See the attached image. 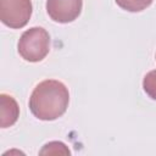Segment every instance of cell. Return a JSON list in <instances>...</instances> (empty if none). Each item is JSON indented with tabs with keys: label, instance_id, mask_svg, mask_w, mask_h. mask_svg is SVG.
I'll return each instance as SVG.
<instances>
[{
	"label": "cell",
	"instance_id": "4",
	"mask_svg": "<svg viewBox=\"0 0 156 156\" xmlns=\"http://www.w3.org/2000/svg\"><path fill=\"white\" fill-rule=\"evenodd\" d=\"M83 0H46V12L57 23H69L82 12Z\"/></svg>",
	"mask_w": 156,
	"mask_h": 156
},
{
	"label": "cell",
	"instance_id": "5",
	"mask_svg": "<svg viewBox=\"0 0 156 156\" xmlns=\"http://www.w3.org/2000/svg\"><path fill=\"white\" fill-rule=\"evenodd\" d=\"M18 117L20 107L17 101L7 94H0V127L7 128L13 126Z\"/></svg>",
	"mask_w": 156,
	"mask_h": 156
},
{
	"label": "cell",
	"instance_id": "2",
	"mask_svg": "<svg viewBox=\"0 0 156 156\" xmlns=\"http://www.w3.org/2000/svg\"><path fill=\"white\" fill-rule=\"evenodd\" d=\"M18 54L28 62H39L50 51V35L43 27H32L23 32L17 44Z\"/></svg>",
	"mask_w": 156,
	"mask_h": 156
},
{
	"label": "cell",
	"instance_id": "7",
	"mask_svg": "<svg viewBox=\"0 0 156 156\" xmlns=\"http://www.w3.org/2000/svg\"><path fill=\"white\" fill-rule=\"evenodd\" d=\"M40 155H71L69 149L61 141H50L39 151Z\"/></svg>",
	"mask_w": 156,
	"mask_h": 156
},
{
	"label": "cell",
	"instance_id": "1",
	"mask_svg": "<svg viewBox=\"0 0 156 156\" xmlns=\"http://www.w3.org/2000/svg\"><path fill=\"white\" fill-rule=\"evenodd\" d=\"M69 104L67 87L56 79L40 82L30 94L29 110L34 117L41 121H54L61 117Z\"/></svg>",
	"mask_w": 156,
	"mask_h": 156
},
{
	"label": "cell",
	"instance_id": "9",
	"mask_svg": "<svg viewBox=\"0 0 156 156\" xmlns=\"http://www.w3.org/2000/svg\"><path fill=\"white\" fill-rule=\"evenodd\" d=\"M155 57H156V56H155Z\"/></svg>",
	"mask_w": 156,
	"mask_h": 156
},
{
	"label": "cell",
	"instance_id": "8",
	"mask_svg": "<svg viewBox=\"0 0 156 156\" xmlns=\"http://www.w3.org/2000/svg\"><path fill=\"white\" fill-rule=\"evenodd\" d=\"M143 88L149 98L156 100V69H152L145 74L143 79Z\"/></svg>",
	"mask_w": 156,
	"mask_h": 156
},
{
	"label": "cell",
	"instance_id": "6",
	"mask_svg": "<svg viewBox=\"0 0 156 156\" xmlns=\"http://www.w3.org/2000/svg\"><path fill=\"white\" fill-rule=\"evenodd\" d=\"M115 1L122 10L129 12H140L147 9L154 0H115Z\"/></svg>",
	"mask_w": 156,
	"mask_h": 156
},
{
	"label": "cell",
	"instance_id": "3",
	"mask_svg": "<svg viewBox=\"0 0 156 156\" xmlns=\"http://www.w3.org/2000/svg\"><path fill=\"white\" fill-rule=\"evenodd\" d=\"M32 11L30 0H0V20L12 29L23 28L29 22Z\"/></svg>",
	"mask_w": 156,
	"mask_h": 156
}]
</instances>
